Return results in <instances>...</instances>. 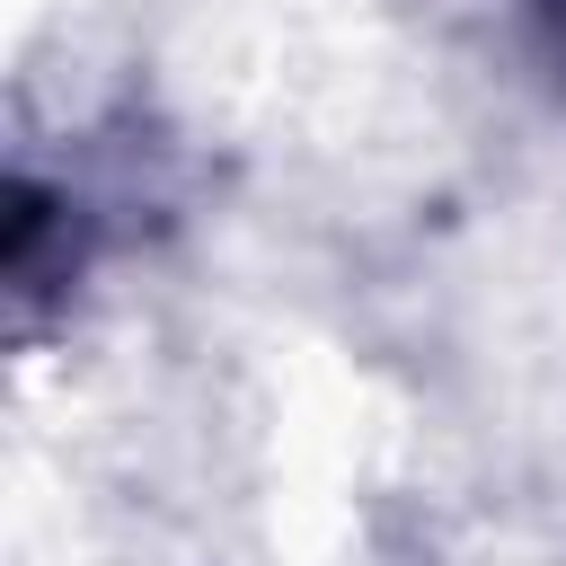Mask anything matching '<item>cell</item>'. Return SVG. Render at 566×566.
Masks as SVG:
<instances>
[{"label": "cell", "mask_w": 566, "mask_h": 566, "mask_svg": "<svg viewBox=\"0 0 566 566\" xmlns=\"http://www.w3.org/2000/svg\"><path fill=\"white\" fill-rule=\"evenodd\" d=\"M522 18H531L539 53H548V62H557V80H566V0H522Z\"/></svg>", "instance_id": "6da1fadb"}]
</instances>
